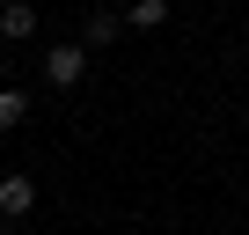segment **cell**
<instances>
[{
    "label": "cell",
    "mask_w": 249,
    "mask_h": 235,
    "mask_svg": "<svg viewBox=\"0 0 249 235\" xmlns=\"http://www.w3.org/2000/svg\"><path fill=\"white\" fill-rule=\"evenodd\" d=\"M81 74H88V44H52L44 52V81L52 88H73Z\"/></svg>",
    "instance_id": "1"
},
{
    "label": "cell",
    "mask_w": 249,
    "mask_h": 235,
    "mask_svg": "<svg viewBox=\"0 0 249 235\" xmlns=\"http://www.w3.org/2000/svg\"><path fill=\"white\" fill-rule=\"evenodd\" d=\"M37 213V184L30 176H0V220H30Z\"/></svg>",
    "instance_id": "2"
},
{
    "label": "cell",
    "mask_w": 249,
    "mask_h": 235,
    "mask_svg": "<svg viewBox=\"0 0 249 235\" xmlns=\"http://www.w3.org/2000/svg\"><path fill=\"white\" fill-rule=\"evenodd\" d=\"M22 37H37V8L30 0H8L0 8V44H22Z\"/></svg>",
    "instance_id": "3"
},
{
    "label": "cell",
    "mask_w": 249,
    "mask_h": 235,
    "mask_svg": "<svg viewBox=\"0 0 249 235\" xmlns=\"http://www.w3.org/2000/svg\"><path fill=\"white\" fill-rule=\"evenodd\" d=\"M22 118H30V96H22V88H0V140H8Z\"/></svg>",
    "instance_id": "4"
},
{
    "label": "cell",
    "mask_w": 249,
    "mask_h": 235,
    "mask_svg": "<svg viewBox=\"0 0 249 235\" xmlns=\"http://www.w3.org/2000/svg\"><path fill=\"white\" fill-rule=\"evenodd\" d=\"M117 30H124V15H117V8H95V15H88V44H110Z\"/></svg>",
    "instance_id": "5"
},
{
    "label": "cell",
    "mask_w": 249,
    "mask_h": 235,
    "mask_svg": "<svg viewBox=\"0 0 249 235\" xmlns=\"http://www.w3.org/2000/svg\"><path fill=\"white\" fill-rule=\"evenodd\" d=\"M124 22H132V30H161V22H169V8H161V0H140Z\"/></svg>",
    "instance_id": "6"
}]
</instances>
